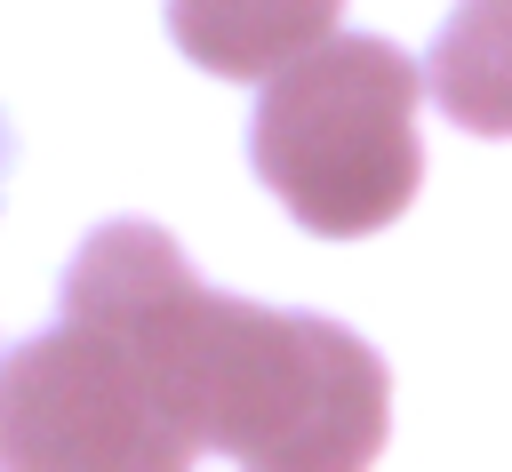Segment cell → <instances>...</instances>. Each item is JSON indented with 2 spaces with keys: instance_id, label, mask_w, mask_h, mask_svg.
I'll list each match as a JSON object with an SVG mask.
<instances>
[{
  "instance_id": "obj_6",
  "label": "cell",
  "mask_w": 512,
  "mask_h": 472,
  "mask_svg": "<svg viewBox=\"0 0 512 472\" xmlns=\"http://www.w3.org/2000/svg\"><path fill=\"white\" fill-rule=\"evenodd\" d=\"M0 176H8V128H0Z\"/></svg>"
},
{
  "instance_id": "obj_3",
  "label": "cell",
  "mask_w": 512,
  "mask_h": 472,
  "mask_svg": "<svg viewBox=\"0 0 512 472\" xmlns=\"http://www.w3.org/2000/svg\"><path fill=\"white\" fill-rule=\"evenodd\" d=\"M200 416L208 448L240 472H368L392 424V376L320 312H272L208 288Z\"/></svg>"
},
{
  "instance_id": "obj_5",
  "label": "cell",
  "mask_w": 512,
  "mask_h": 472,
  "mask_svg": "<svg viewBox=\"0 0 512 472\" xmlns=\"http://www.w3.org/2000/svg\"><path fill=\"white\" fill-rule=\"evenodd\" d=\"M440 112L472 136H512V0H456L424 64Z\"/></svg>"
},
{
  "instance_id": "obj_1",
  "label": "cell",
  "mask_w": 512,
  "mask_h": 472,
  "mask_svg": "<svg viewBox=\"0 0 512 472\" xmlns=\"http://www.w3.org/2000/svg\"><path fill=\"white\" fill-rule=\"evenodd\" d=\"M200 312L208 288L160 224H96L64 320L0 368V472H184L208 448Z\"/></svg>"
},
{
  "instance_id": "obj_4",
  "label": "cell",
  "mask_w": 512,
  "mask_h": 472,
  "mask_svg": "<svg viewBox=\"0 0 512 472\" xmlns=\"http://www.w3.org/2000/svg\"><path fill=\"white\" fill-rule=\"evenodd\" d=\"M344 0H168L176 48L216 80H272L336 32Z\"/></svg>"
},
{
  "instance_id": "obj_2",
  "label": "cell",
  "mask_w": 512,
  "mask_h": 472,
  "mask_svg": "<svg viewBox=\"0 0 512 472\" xmlns=\"http://www.w3.org/2000/svg\"><path fill=\"white\" fill-rule=\"evenodd\" d=\"M424 96L432 80L416 72V56H400L376 32H328L320 48H304L264 80L248 160L304 232L320 240L384 232L424 184V136H416Z\"/></svg>"
}]
</instances>
